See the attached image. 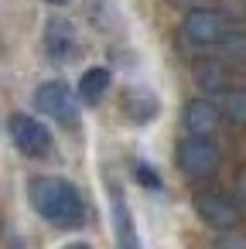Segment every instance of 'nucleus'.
I'll use <instances>...</instances> for the list:
<instances>
[{
    "instance_id": "1",
    "label": "nucleus",
    "mask_w": 246,
    "mask_h": 249,
    "mask_svg": "<svg viewBox=\"0 0 246 249\" xmlns=\"http://www.w3.org/2000/svg\"><path fill=\"white\" fill-rule=\"evenodd\" d=\"M28 201H31V208H35L45 222H52V225H58V229H76V225L86 222L82 195H79L69 181H62V178H31V184H28Z\"/></svg>"
},
{
    "instance_id": "2",
    "label": "nucleus",
    "mask_w": 246,
    "mask_h": 249,
    "mask_svg": "<svg viewBox=\"0 0 246 249\" xmlns=\"http://www.w3.org/2000/svg\"><path fill=\"white\" fill-rule=\"evenodd\" d=\"M226 35H229V18H226L222 11L198 7V11L185 14V21H181V41H185L188 48H198V52L215 48Z\"/></svg>"
},
{
    "instance_id": "3",
    "label": "nucleus",
    "mask_w": 246,
    "mask_h": 249,
    "mask_svg": "<svg viewBox=\"0 0 246 249\" xmlns=\"http://www.w3.org/2000/svg\"><path fill=\"white\" fill-rule=\"evenodd\" d=\"M219 147L212 143V137H202V133H188L181 143H178V167L181 174L195 178V181H205L219 171Z\"/></svg>"
},
{
    "instance_id": "4",
    "label": "nucleus",
    "mask_w": 246,
    "mask_h": 249,
    "mask_svg": "<svg viewBox=\"0 0 246 249\" xmlns=\"http://www.w3.org/2000/svg\"><path fill=\"white\" fill-rule=\"evenodd\" d=\"M195 212L205 225L212 229H236L239 225V215H243V205L232 198V195H222V191H198L195 195Z\"/></svg>"
},
{
    "instance_id": "5",
    "label": "nucleus",
    "mask_w": 246,
    "mask_h": 249,
    "mask_svg": "<svg viewBox=\"0 0 246 249\" xmlns=\"http://www.w3.org/2000/svg\"><path fill=\"white\" fill-rule=\"evenodd\" d=\"M35 106H38V113H48L62 126H76L79 123V106H76V96H72V89L65 82H45L35 92Z\"/></svg>"
},
{
    "instance_id": "6",
    "label": "nucleus",
    "mask_w": 246,
    "mask_h": 249,
    "mask_svg": "<svg viewBox=\"0 0 246 249\" xmlns=\"http://www.w3.org/2000/svg\"><path fill=\"white\" fill-rule=\"evenodd\" d=\"M7 126H11V140L18 143L21 154H28V157H48V154H52V133H48V126H41L35 116L14 113Z\"/></svg>"
},
{
    "instance_id": "7",
    "label": "nucleus",
    "mask_w": 246,
    "mask_h": 249,
    "mask_svg": "<svg viewBox=\"0 0 246 249\" xmlns=\"http://www.w3.org/2000/svg\"><path fill=\"white\" fill-rule=\"evenodd\" d=\"M181 123L188 133H202V137H215L219 123H222V109L212 99H191L181 113Z\"/></svg>"
},
{
    "instance_id": "8",
    "label": "nucleus",
    "mask_w": 246,
    "mask_h": 249,
    "mask_svg": "<svg viewBox=\"0 0 246 249\" xmlns=\"http://www.w3.org/2000/svg\"><path fill=\"white\" fill-rule=\"evenodd\" d=\"M45 52L52 62H69L76 55V35H72V24L69 21H48L45 28Z\"/></svg>"
},
{
    "instance_id": "9",
    "label": "nucleus",
    "mask_w": 246,
    "mask_h": 249,
    "mask_svg": "<svg viewBox=\"0 0 246 249\" xmlns=\"http://www.w3.org/2000/svg\"><path fill=\"white\" fill-rule=\"evenodd\" d=\"M219 109H222L226 123L246 126V86H226V89H219Z\"/></svg>"
},
{
    "instance_id": "10",
    "label": "nucleus",
    "mask_w": 246,
    "mask_h": 249,
    "mask_svg": "<svg viewBox=\"0 0 246 249\" xmlns=\"http://www.w3.org/2000/svg\"><path fill=\"white\" fill-rule=\"evenodd\" d=\"M123 109H127V116H130L133 123H147V120H154V113H157V99H154L151 92H144V89H130L127 99H123Z\"/></svg>"
},
{
    "instance_id": "11",
    "label": "nucleus",
    "mask_w": 246,
    "mask_h": 249,
    "mask_svg": "<svg viewBox=\"0 0 246 249\" xmlns=\"http://www.w3.org/2000/svg\"><path fill=\"white\" fill-rule=\"evenodd\" d=\"M106 89H110V72H106V69H89V72H82V79H79V96H82L86 103H99Z\"/></svg>"
},
{
    "instance_id": "12",
    "label": "nucleus",
    "mask_w": 246,
    "mask_h": 249,
    "mask_svg": "<svg viewBox=\"0 0 246 249\" xmlns=\"http://www.w3.org/2000/svg\"><path fill=\"white\" fill-rule=\"evenodd\" d=\"M219 48V62H246V31H232L229 28V35L215 45Z\"/></svg>"
},
{
    "instance_id": "13",
    "label": "nucleus",
    "mask_w": 246,
    "mask_h": 249,
    "mask_svg": "<svg viewBox=\"0 0 246 249\" xmlns=\"http://www.w3.org/2000/svg\"><path fill=\"white\" fill-rule=\"evenodd\" d=\"M113 208H116V225H120V242L123 246H133V232H130V215L123 208V198L113 195Z\"/></svg>"
},
{
    "instance_id": "14",
    "label": "nucleus",
    "mask_w": 246,
    "mask_h": 249,
    "mask_svg": "<svg viewBox=\"0 0 246 249\" xmlns=\"http://www.w3.org/2000/svg\"><path fill=\"white\" fill-rule=\"evenodd\" d=\"M137 181H144L147 188H161V178H157V174H151V167H147V164H137Z\"/></svg>"
},
{
    "instance_id": "15",
    "label": "nucleus",
    "mask_w": 246,
    "mask_h": 249,
    "mask_svg": "<svg viewBox=\"0 0 246 249\" xmlns=\"http://www.w3.org/2000/svg\"><path fill=\"white\" fill-rule=\"evenodd\" d=\"M236 201L239 205H246V171L239 174V181H236Z\"/></svg>"
},
{
    "instance_id": "16",
    "label": "nucleus",
    "mask_w": 246,
    "mask_h": 249,
    "mask_svg": "<svg viewBox=\"0 0 246 249\" xmlns=\"http://www.w3.org/2000/svg\"><path fill=\"white\" fill-rule=\"evenodd\" d=\"M48 4H69V0H48Z\"/></svg>"
}]
</instances>
